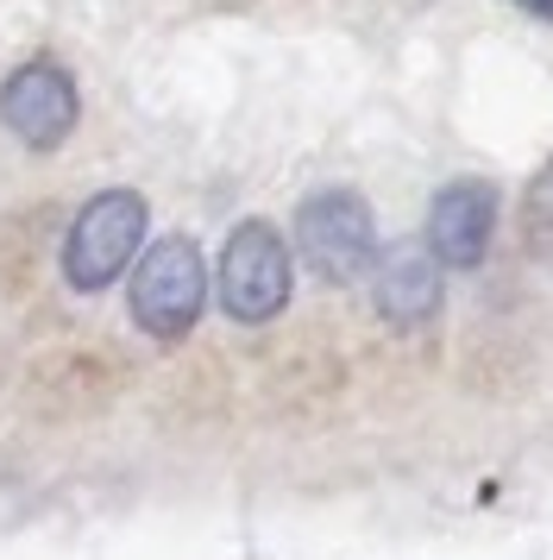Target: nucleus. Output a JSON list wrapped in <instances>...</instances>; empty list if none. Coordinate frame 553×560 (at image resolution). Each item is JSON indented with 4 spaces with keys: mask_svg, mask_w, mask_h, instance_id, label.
<instances>
[{
    "mask_svg": "<svg viewBox=\"0 0 553 560\" xmlns=\"http://www.w3.org/2000/svg\"><path fill=\"white\" fill-rule=\"evenodd\" d=\"M201 303H208V265H201L196 240H183V233L157 240L132 271V322L157 340H176L196 328Z\"/></svg>",
    "mask_w": 553,
    "mask_h": 560,
    "instance_id": "f257e3e1",
    "label": "nucleus"
},
{
    "mask_svg": "<svg viewBox=\"0 0 553 560\" xmlns=\"http://www.w3.org/2000/svg\"><path fill=\"white\" fill-rule=\"evenodd\" d=\"M296 246L308 258V271L327 283H352L377 265V228H372V208L365 196L352 189H321L308 196L296 214Z\"/></svg>",
    "mask_w": 553,
    "mask_h": 560,
    "instance_id": "f03ea898",
    "label": "nucleus"
},
{
    "mask_svg": "<svg viewBox=\"0 0 553 560\" xmlns=\"http://www.w3.org/2000/svg\"><path fill=\"white\" fill-rule=\"evenodd\" d=\"M139 240H145V202L132 189H107L70 221L63 271H70L75 290H107L139 258Z\"/></svg>",
    "mask_w": 553,
    "mask_h": 560,
    "instance_id": "7ed1b4c3",
    "label": "nucleus"
},
{
    "mask_svg": "<svg viewBox=\"0 0 553 560\" xmlns=\"http://www.w3.org/2000/svg\"><path fill=\"white\" fill-rule=\"evenodd\" d=\"M221 303L233 322H271L290 303V246L271 221L233 228L221 253Z\"/></svg>",
    "mask_w": 553,
    "mask_h": 560,
    "instance_id": "20e7f679",
    "label": "nucleus"
},
{
    "mask_svg": "<svg viewBox=\"0 0 553 560\" xmlns=\"http://www.w3.org/2000/svg\"><path fill=\"white\" fill-rule=\"evenodd\" d=\"M0 120L20 132L32 152H50V145H63L75 127V82L70 70H57V63H25L7 77L0 89Z\"/></svg>",
    "mask_w": 553,
    "mask_h": 560,
    "instance_id": "39448f33",
    "label": "nucleus"
},
{
    "mask_svg": "<svg viewBox=\"0 0 553 560\" xmlns=\"http://www.w3.org/2000/svg\"><path fill=\"white\" fill-rule=\"evenodd\" d=\"M491 233H497V189L478 177L447 183L427 208V253L452 271H472L491 253Z\"/></svg>",
    "mask_w": 553,
    "mask_h": 560,
    "instance_id": "423d86ee",
    "label": "nucleus"
},
{
    "mask_svg": "<svg viewBox=\"0 0 553 560\" xmlns=\"http://www.w3.org/2000/svg\"><path fill=\"white\" fill-rule=\"evenodd\" d=\"M434 303H440V258L427 246H390L377 258V308H384V322L415 328V322L434 315Z\"/></svg>",
    "mask_w": 553,
    "mask_h": 560,
    "instance_id": "0eeeda50",
    "label": "nucleus"
},
{
    "mask_svg": "<svg viewBox=\"0 0 553 560\" xmlns=\"http://www.w3.org/2000/svg\"><path fill=\"white\" fill-rule=\"evenodd\" d=\"M528 240H534L541 253H553V164L534 177V189H528Z\"/></svg>",
    "mask_w": 553,
    "mask_h": 560,
    "instance_id": "6e6552de",
    "label": "nucleus"
},
{
    "mask_svg": "<svg viewBox=\"0 0 553 560\" xmlns=\"http://www.w3.org/2000/svg\"><path fill=\"white\" fill-rule=\"evenodd\" d=\"M516 7H528V13H541V20H553V0H516Z\"/></svg>",
    "mask_w": 553,
    "mask_h": 560,
    "instance_id": "1a4fd4ad",
    "label": "nucleus"
}]
</instances>
